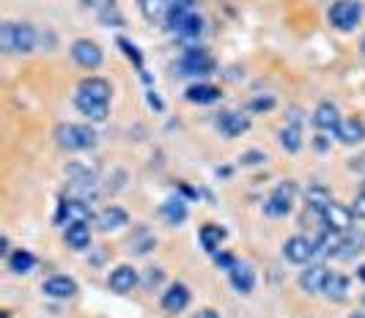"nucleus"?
<instances>
[{"mask_svg":"<svg viewBox=\"0 0 365 318\" xmlns=\"http://www.w3.org/2000/svg\"><path fill=\"white\" fill-rule=\"evenodd\" d=\"M36 47V28L28 22H3L0 25V50L9 55H28Z\"/></svg>","mask_w":365,"mask_h":318,"instance_id":"1","label":"nucleus"},{"mask_svg":"<svg viewBox=\"0 0 365 318\" xmlns=\"http://www.w3.org/2000/svg\"><path fill=\"white\" fill-rule=\"evenodd\" d=\"M55 143L63 151H91L99 143V134L91 124H58Z\"/></svg>","mask_w":365,"mask_h":318,"instance_id":"2","label":"nucleus"},{"mask_svg":"<svg viewBox=\"0 0 365 318\" xmlns=\"http://www.w3.org/2000/svg\"><path fill=\"white\" fill-rule=\"evenodd\" d=\"M93 214L91 203L88 201H80V198H72V195H63L58 201V208H55V225H72V223H91Z\"/></svg>","mask_w":365,"mask_h":318,"instance_id":"3","label":"nucleus"},{"mask_svg":"<svg viewBox=\"0 0 365 318\" xmlns=\"http://www.w3.org/2000/svg\"><path fill=\"white\" fill-rule=\"evenodd\" d=\"M176 69H179V75H184V77H206L217 69V63H215V58L209 55L203 47H190V50L179 58Z\"/></svg>","mask_w":365,"mask_h":318,"instance_id":"4","label":"nucleus"},{"mask_svg":"<svg viewBox=\"0 0 365 318\" xmlns=\"http://www.w3.org/2000/svg\"><path fill=\"white\" fill-rule=\"evenodd\" d=\"M329 22L338 31H354L363 19V3L360 0H338L329 6Z\"/></svg>","mask_w":365,"mask_h":318,"instance_id":"5","label":"nucleus"},{"mask_svg":"<svg viewBox=\"0 0 365 318\" xmlns=\"http://www.w3.org/2000/svg\"><path fill=\"white\" fill-rule=\"evenodd\" d=\"M294 201H297V184L294 181H280L272 189V195L267 198L264 214L267 217H289L294 208Z\"/></svg>","mask_w":365,"mask_h":318,"instance_id":"6","label":"nucleus"},{"mask_svg":"<svg viewBox=\"0 0 365 318\" xmlns=\"http://www.w3.org/2000/svg\"><path fill=\"white\" fill-rule=\"evenodd\" d=\"M319 217H322V225L327 230H335V233H349L351 225H354V211L346 203H338V201H332Z\"/></svg>","mask_w":365,"mask_h":318,"instance_id":"7","label":"nucleus"},{"mask_svg":"<svg viewBox=\"0 0 365 318\" xmlns=\"http://www.w3.org/2000/svg\"><path fill=\"white\" fill-rule=\"evenodd\" d=\"M72 58L77 66H83V69H99L102 66V60H105V53H102V47L91 41V38H77L72 44Z\"/></svg>","mask_w":365,"mask_h":318,"instance_id":"8","label":"nucleus"},{"mask_svg":"<svg viewBox=\"0 0 365 318\" xmlns=\"http://www.w3.org/2000/svg\"><path fill=\"white\" fill-rule=\"evenodd\" d=\"M283 255L292 263H311L316 258V239L311 236H289L283 242Z\"/></svg>","mask_w":365,"mask_h":318,"instance_id":"9","label":"nucleus"},{"mask_svg":"<svg viewBox=\"0 0 365 318\" xmlns=\"http://www.w3.org/2000/svg\"><path fill=\"white\" fill-rule=\"evenodd\" d=\"M138 285H140V275H138V269L129 266V263L115 266L108 277V288L113 294H129V291H135Z\"/></svg>","mask_w":365,"mask_h":318,"instance_id":"10","label":"nucleus"},{"mask_svg":"<svg viewBox=\"0 0 365 318\" xmlns=\"http://www.w3.org/2000/svg\"><path fill=\"white\" fill-rule=\"evenodd\" d=\"M327 277H329V269L324 263H308V269L299 272L297 282H299V288H302L305 294H322Z\"/></svg>","mask_w":365,"mask_h":318,"instance_id":"11","label":"nucleus"},{"mask_svg":"<svg viewBox=\"0 0 365 318\" xmlns=\"http://www.w3.org/2000/svg\"><path fill=\"white\" fill-rule=\"evenodd\" d=\"M217 129L222 137L234 140V137H239V134H245V132L250 129V118L239 110H225L217 115Z\"/></svg>","mask_w":365,"mask_h":318,"instance_id":"12","label":"nucleus"},{"mask_svg":"<svg viewBox=\"0 0 365 318\" xmlns=\"http://www.w3.org/2000/svg\"><path fill=\"white\" fill-rule=\"evenodd\" d=\"M190 300H192L190 288H187L184 282H173V285L163 294V302H160V304H163L165 313L176 316V313H184V310L190 307Z\"/></svg>","mask_w":365,"mask_h":318,"instance_id":"13","label":"nucleus"},{"mask_svg":"<svg viewBox=\"0 0 365 318\" xmlns=\"http://www.w3.org/2000/svg\"><path fill=\"white\" fill-rule=\"evenodd\" d=\"M41 291L50 300H72L74 294H77V280L69 277V275H53L50 280H44Z\"/></svg>","mask_w":365,"mask_h":318,"instance_id":"14","label":"nucleus"},{"mask_svg":"<svg viewBox=\"0 0 365 318\" xmlns=\"http://www.w3.org/2000/svg\"><path fill=\"white\" fill-rule=\"evenodd\" d=\"M63 239H66V247L74 250V253H86V250H91V225L88 223H72L66 225V230H63Z\"/></svg>","mask_w":365,"mask_h":318,"instance_id":"15","label":"nucleus"},{"mask_svg":"<svg viewBox=\"0 0 365 318\" xmlns=\"http://www.w3.org/2000/svg\"><path fill=\"white\" fill-rule=\"evenodd\" d=\"M311 121L319 132H335L344 118H341V112H338V107H335L332 102H319L311 115Z\"/></svg>","mask_w":365,"mask_h":318,"instance_id":"16","label":"nucleus"},{"mask_svg":"<svg viewBox=\"0 0 365 318\" xmlns=\"http://www.w3.org/2000/svg\"><path fill=\"white\" fill-rule=\"evenodd\" d=\"M93 225H96L102 233H110V230H118V228L129 225V214L121 206H105L93 217Z\"/></svg>","mask_w":365,"mask_h":318,"instance_id":"17","label":"nucleus"},{"mask_svg":"<svg viewBox=\"0 0 365 318\" xmlns=\"http://www.w3.org/2000/svg\"><path fill=\"white\" fill-rule=\"evenodd\" d=\"M77 94L88 96V99H93V102H108L110 105L113 88H110V83L105 80V77H86V80H80Z\"/></svg>","mask_w":365,"mask_h":318,"instance_id":"18","label":"nucleus"},{"mask_svg":"<svg viewBox=\"0 0 365 318\" xmlns=\"http://www.w3.org/2000/svg\"><path fill=\"white\" fill-rule=\"evenodd\" d=\"M228 280H231L237 294L247 297V294H253V288H256V272H253L250 263H237V266L228 272Z\"/></svg>","mask_w":365,"mask_h":318,"instance_id":"19","label":"nucleus"},{"mask_svg":"<svg viewBox=\"0 0 365 318\" xmlns=\"http://www.w3.org/2000/svg\"><path fill=\"white\" fill-rule=\"evenodd\" d=\"M332 134H335L338 143H344V146H357V143L365 140V124L360 118H344Z\"/></svg>","mask_w":365,"mask_h":318,"instance_id":"20","label":"nucleus"},{"mask_svg":"<svg viewBox=\"0 0 365 318\" xmlns=\"http://www.w3.org/2000/svg\"><path fill=\"white\" fill-rule=\"evenodd\" d=\"M198 239H201V247L209 253V255H215V253H220V247H222V242L228 239V230L222 228V225L217 223H206L198 230Z\"/></svg>","mask_w":365,"mask_h":318,"instance_id":"21","label":"nucleus"},{"mask_svg":"<svg viewBox=\"0 0 365 318\" xmlns=\"http://www.w3.org/2000/svg\"><path fill=\"white\" fill-rule=\"evenodd\" d=\"M184 99L192 102V105H215V102L222 99V91L217 85H209V83H195V85H190L184 91Z\"/></svg>","mask_w":365,"mask_h":318,"instance_id":"22","label":"nucleus"},{"mask_svg":"<svg viewBox=\"0 0 365 318\" xmlns=\"http://www.w3.org/2000/svg\"><path fill=\"white\" fill-rule=\"evenodd\" d=\"M74 105H77V110L83 112L88 121H93V124H99V121H108V115H110V105H108V102H93V99H88V96L74 94Z\"/></svg>","mask_w":365,"mask_h":318,"instance_id":"23","label":"nucleus"},{"mask_svg":"<svg viewBox=\"0 0 365 318\" xmlns=\"http://www.w3.org/2000/svg\"><path fill=\"white\" fill-rule=\"evenodd\" d=\"M6 263H9V269H11V275H31L34 269H36V255L31 253V250H14L9 258H6Z\"/></svg>","mask_w":365,"mask_h":318,"instance_id":"24","label":"nucleus"},{"mask_svg":"<svg viewBox=\"0 0 365 318\" xmlns=\"http://www.w3.org/2000/svg\"><path fill=\"white\" fill-rule=\"evenodd\" d=\"M160 214H163V220L168 225H182L187 220V214H190L187 211V201L179 198V195L176 198H168L163 206H160Z\"/></svg>","mask_w":365,"mask_h":318,"instance_id":"25","label":"nucleus"},{"mask_svg":"<svg viewBox=\"0 0 365 318\" xmlns=\"http://www.w3.org/2000/svg\"><path fill=\"white\" fill-rule=\"evenodd\" d=\"M170 33H176L179 38H198L203 33V17L198 11H192L190 17H184L182 22H176L170 28Z\"/></svg>","mask_w":365,"mask_h":318,"instance_id":"26","label":"nucleus"},{"mask_svg":"<svg viewBox=\"0 0 365 318\" xmlns=\"http://www.w3.org/2000/svg\"><path fill=\"white\" fill-rule=\"evenodd\" d=\"M349 288H351V282H349L346 275H332V272H329V277H327V282H324V291H322V294L332 302H344L349 297Z\"/></svg>","mask_w":365,"mask_h":318,"instance_id":"27","label":"nucleus"},{"mask_svg":"<svg viewBox=\"0 0 365 318\" xmlns=\"http://www.w3.org/2000/svg\"><path fill=\"white\" fill-rule=\"evenodd\" d=\"M305 201H308V208H311L313 214H322V211L332 203V192H329V187H324V184H313V187H308V192H305Z\"/></svg>","mask_w":365,"mask_h":318,"instance_id":"28","label":"nucleus"},{"mask_svg":"<svg viewBox=\"0 0 365 318\" xmlns=\"http://www.w3.org/2000/svg\"><path fill=\"white\" fill-rule=\"evenodd\" d=\"M138 9L148 22H160V19H168L170 3L168 0H138Z\"/></svg>","mask_w":365,"mask_h":318,"instance_id":"29","label":"nucleus"},{"mask_svg":"<svg viewBox=\"0 0 365 318\" xmlns=\"http://www.w3.org/2000/svg\"><path fill=\"white\" fill-rule=\"evenodd\" d=\"M277 137H280L283 151H289V154H297V151L302 149V129H299L297 124H286Z\"/></svg>","mask_w":365,"mask_h":318,"instance_id":"30","label":"nucleus"},{"mask_svg":"<svg viewBox=\"0 0 365 318\" xmlns=\"http://www.w3.org/2000/svg\"><path fill=\"white\" fill-rule=\"evenodd\" d=\"M195 11V0H170V9H168V31L182 22L184 17H190Z\"/></svg>","mask_w":365,"mask_h":318,"instance_id":"31","label":"nucleus"},{"mask_svg":"<svg viewBox=\"0 0 365 318\" xmlns=\"http://www.w3.org/2000/svg\"><path fill=\"white\" fill-rule=\"evenodd\" d=\"M151 247H157V236H151L146 228H138V239H129V250L138 253V255H143Z\"/></svg>","mask_w":365,"mask_h":318,"instance_id":"32","label":"nucleus"},{"mask_svg":"<svg viewBox=\"0 0 365 318\" xmlns=\"http://www.w3.org/2000/svg\"><path fill=\"white\" fill-rule=\"evenodd\" d=\"M118 47L124 50V55H127L129 60H132V63L138 66V72H140V77H143V80L148 83V75H146V69H143V55H140V50H138V47H135V44H132L129 38H118Z\"/></svg>","mask_w":365,"mask_h":318,"instance_id":"33","label":"nucleus"},{"mask_svg":"<svg viewBox=\"0 0 365 318\" xmlns=\"http://www.w3.org/2000/svg\"><path fill=\"white\" fill-rule=\"evenodd\" d=\"M360 250H363V239H349V236H344V244H341V253H338V258L341 261H351V258H357L360 255Z\"/></svg>","mask_w":365,"mask_h":318,"instance_id":"34","label":"nucleus"},{"mask_svg":"<svg viewBox=\"0 0 365 318\" xmlns=\"http://www.w3.org/2000/svg\"><path fill=\"white\" fill-rule=\"evenodd\" d=\"M165 280V272L160 269V266H151V269H146V275L140 277V285L146 288V291H154L157 285H163Z\"/></svg>","mask_w":365,"mask_h":318,"instance_id":"35","label":"nucleus"},{"mask_svg":"<svg viewBox=\"0 0 365 318\" xmlns=\"http://www.w3.org/2000/svg\"><path fill=\"white\" fill-rule=\"evenodd\" d=\"M212 258H215V266H217V269H225V272H231V269H234V266L239 263L237 255H231V253H225V250L215 253Z\"/></svg>","mask_w":365,"mask_h":318,"instance_id":"36","label":"nucleus"},{"mask_svg":"<svg viewBox=\"0 0 365 318\" xmlns=\"http://www.w3.org/2000/svg\"><path fill=\"white\" fill-rule=\"evenodd\" d=\"M239 159H242V165L256 168V165H264V162H267V154H264V151H245Z\"/></svg>","mask_w":365,"mask_h":318,"instance_id":"37","label":"nucleus"},{"mask_svg":"<svg viewBox=\"0 0 365 318\" xmlns=\"http://www.w3.org/2000/svg\"><path fill=\"white\" fill-rule=\"evenodd\" d=\"M274 107V96H256L253 102H250V112H269Z\"/></svg>","mask_w":365,"mask_h":318,"instance_id":"38","label":"nucleus"},{"mask_svg":"<svg viewBox=\"0 0 365 318\" xmlns=\"http://www.w3.org/2000/svg\"><path fill=\"white\" fill-rule=\"evenodd\" d=\"M80 3H83L86 9H93V11H102V14H105V11H110V9L115 6V0H80Z\"/></svg>","mask_w":365,"mask_h":318,"instance_id":"39","label":"nucleus"},{"mask_svg":"<svg viewBox=\"0 0 365 318\" xmlns=\"http://www.w3.org/2000/svg\"><path fill=\"white\" fill-rule=\"evenodd\" d=\"M351 211H354V217H360V220H365V192H360V195H357V201H354V206H351Z\"/></svg>","mask_w":365,"mask_h":318,"instance_id":"40","label":"nucleus"},{"mask_svg":"<svg viewBox=\"0 0 365 318\" xmlns=\"http://www.w3.org/2000/svg\"><path fill=\"white\" fill-rule=\"evenodd\" d=\"M313 146H316V151H327L329 149V137H327V132H322L316 140H313Z\"/></svg>","mask_w":365,"mask_h":318,"instance_id":"41","label":"nucleus"},{"mask_svg":"<svg viewBox=\"0 0 365 318\" xmlns=\"http://www.w3.org/2000/svg\"><path fill=\"white\" fill-rule=\"evenodd\" d=\"M148 105L154 107V110H163L165 105H163V99L157 96V91H148Z\"/></svg>","mask_w":365,"mask_h":318,"instance_id":"42","label":"nucleus"},{"mask_svg":"<svg viewBox=\"0 0 365 318\" xmlns=\"http://www.w3.org/2000/svg\"><path fill=\"white\" fill-rule=\"evenodd\" d=\"M192 318H222V316H220L217 310H212V307H203V310H198Z\"/></svg>","mask_w":365,"mask_h":318,"instance_id":"43","label":"nucleus"},{"mask_svg":"<svg viewBox=\"0 0 365 318\" xmlns=\"http://www.w3.org/2000/svg\"><path fill=\"white\" fill-rule=\"evenodd\" d=\"M0 253H3L6 258L11 255V250H9V236H3V239H0Z\"/></svg>","mask_w":365,"mask_h":318,"instance_id":"44","label":"nucleus"},{"mask_svg":"<svg viewBox=\"0 0 365 318\" xmlns=\"http://www.w3.org/2000/svg\"><path fill=\"white\" fill-rule=\"evenodd\" d=\"M217 176L220 179H228V176H231V168H217Z\"/></svg>","mask_w":365,"mask_h":318,"instance_id":"45","label":"nucleus"},{"mask_svg":"<svg viewBox=\"0 0 365 318\" xmlns=\"http://www.w3.org/2000/svg\"><path fill=\"white\" fill-rule=\"evenodd\" d=\"M357 280L365 282V263H363V266H357Z\"/></svg>","mask_w":365,"mask_h":318,"instance_id":"46","label":"nucleus"},{"mask_svg":"<svg viewBox=\"0 0 365 318\" xmlns=\"http://www.w3.org/2000/svg\"><path fill=\"white\" fill-rule=\"evenodd\" d=\"M349 318H365V313H351Z\"/></svg>","mask_w":365,"mask_h":318,"instance_id":"47","label":"nucleus"},{"mask_svg":"<svg viewBox=\"0 0 365 318\" xmlns=\"http://www.w3.org/2000/svg\"><path fill=\"white\" fill-rule=\"evenodd\" d=\"M360 50H363V58H365V36H363V41H360Z\"/></svg>","mask_w":365,"mask_h":318,"instance_id":"48","label":"nucleus"},{"mask_svg":"<svg viewBox=\"0 0 365 318\" xmlns=\"http://www.w3.org/2000/svg\"><path fill=\"white\" fill-rule=\"evenodd\" d=\"M3 318H11V316H9V313H3Z\"/></svg>","mask_w":365,"mask_h":318,"instance_id":"49","label":"nucleus"},{"mask_svg":"<svg viewBox=\"0 0 365 318\" xmlns=\"http://www.w3.org/2000/svg\"><path fill=\"white\" fill-rule=\"evenodd\" d=\"M363 307H365V297H363Z\"/></svg>","mask_w":365,"mask_h":318,"instance_id":"50","label":"nucleus"}]
</instances>
